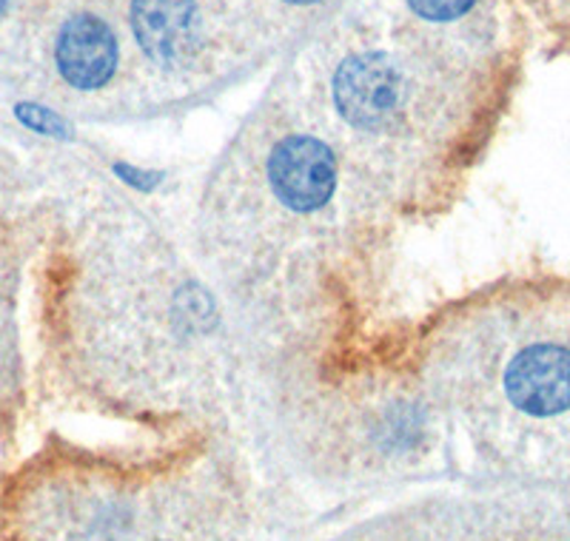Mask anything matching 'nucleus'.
<instances>
[{
    "label": "nucleus",
    "mask_w": 570,
    "mask_h": 541,
    "mask_svg": "<svg viewBox=\"0 0 570 541\" xmlns=\"http://www.w3.org/2000/svg\"><path fill=\"white\" fill-rule=\"evenodd\" d=\"M331 97L334 109L354 131L391 135L409 111V75L400 60L385 52L351 55L331 78Z\"/></svg>",
    "instance_id": "obj_1"
},
{
    "label": "nucleus",
    "mask_w": 570,
    "mask_h": 541,
    "mask_svg": "<svg viewBox=\"0 0 570 541\" xmlns=\"http://www.w3.org/2000/svg\"><path fill=\"white\" fill-rule=\"evenodd\" d=\"M502 396L531 422H553L570 413V342L528 340L505 362Z\"/></svg>",
    "instance_id": "obj_2"
},
{
    "label": "nucleus",
    "mask_w": 570,
    "mask_h": 541,
    "mask_svg": "<svg viewBox=\"0 0 570 541\" xmlns=\"http://www.w3.org/2000/svg\"><path fill=\"white\" fill-rule=\"evenodd\" d=\"M266 177L272 194L288 212L314 214L334 200L340 163L328 142L314 135H288L268 151Z\"/></svg>",
    "instance_id": "obj_3"
},
{
    "label": "nucleus",
    "mask_w": 570,
    "mask_h": 541,
    "mask_svg": "<svg viewBox=\"0 0 570 541\" xmlns=\"http://www.w3.org/2000/svg\"><path fill=\"white\" fill-rule=\"evenodd\" d=\"M129 29L151 66L186 71L206 52L197 0H129Z\"/></svg>",
    "instance_id": "obj_4"
},
{
    "label": "nucleus",
    "mask_w": 570,
    "mask_h": 541,
    "mask_svg": "<svg viewBox=\"0 0 570 541\" xmlns=\"http://www.w3.org/2000/svg\"><path fill=\"white\" fill-rule=\"evenodd\" d=\"M120 43L100 14L78 12L60 27L55 40V66L60 78L78 91H100L115 78Z\"/></svg>",
    "instance_id": "obj_5"
},
{
    "label": "nucleus",
    "mask_w": 570,
    "mask_h": 541,
    "mask_svg": "<svg viewBox=\"0 0 570 541\" xmlns=\"http://www.w3.org/2000/svg\"><path fill=\"white\" fill-rule=\"evenodd\" d=\"M405 3L416 18L428 20V23H454L471 12L476 0H405Z\"/></svg>",
    "instance_id": "obj_6"
},
{
    "label": "nucleus",
    "mask_w": 570,
    "mask_h": 541,
    "mask_svg": "<svg viewBox=\"0 0 570 541\" xmlns=\"http://www.w3.org/2000/svg\"><path fill=\"white\" fill-rule=\"evenodd\" d=\"M20 117H23L29 126H35V129H40V131H52V126H60V122L55 120L49 111L35 109V106H20Z\"/></svg>",
    "instance_id": "obj_7"
},
{
    "label": "nucleus",
    "mask_w": 570,
    "mask_h": 541,
    "mask_svg": "<svg viewBox=\"0 0 570 541\" xmlns=\"http://www.w3.org/2000/svg\"><path fill=\"white\" fill-rule=\"evenodd\" d=\"M288 7H314V3H323V0H283Z\"/></svg>",
    "instance_id": "obj_8"
},
{
    "label": "nucleus",
    "mask_w": 570,
    "mask_h": 541,
    "mask_svg": "<svg viewBox=\"0 0 570 541\" xmlns=\"http://www.w3.org/2000/svg\"><path fill=\"white\" fill-rule=\"evenodd\" d=\"M7 7H9V0H0V18L7 14Z\"/></svg>",
    "instance_id": "obj_9"
}]
</instances>
